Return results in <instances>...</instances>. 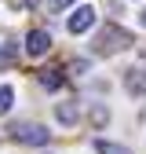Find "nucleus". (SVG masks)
<instances>
[{"label": "nucleus", "instance_id": "1", "mask_svg": "<svg viewBox=\"0 0 146 154\" xmlns=\"http://www.w3.org/2000/svg\"><path fill=\"white\" fill-rule=\"evenodd\" d=\"M132 44H135V37L128 33V29H121V26H102L99 37H95V55H117V51L132 48Z\"/></svg>", "mask_w": 146, "mask_h": 154}, {"label": "nucleus", "instance_id": "2", "mask_svg": "<svg viewBox=\"0 0 146 154\" xmlns=\"http://www.w3.org/2000/svg\"><path fill=\"white\" fill-rule=\"evenodd\" d=\"M11 140H15V143H26V147H44V143L51 140V132H48L44 125L18 121V125H11Z\"/></svg>", "mask_w": 146, "mask_h": 154}, {"label": "nucleus", "instance_id": "3", "mask_svg": "<svg viewBox=\"0 0 146 154\" xmlns=\"http://www.w3.org/2000/svg\"><path fill=\"white\" fill-rule=\"evenodd\" d=\"M91 26H95V8H91V4L77 8V11L69 15V22H66V29H69V33H88Z\"/></svg>", "mask_w": 146, "mask_h": 154}, {"label": "nucleus", "instance_id": "4", "mask_svg": "<svg viewBox=\"0 0 146 154\" xmlns=\"http://www.w3.org/2000/svg\"><path fill=\"white\" fill-rule=\"evenodd\" d=\"M48 48H51V33L48 29H29L26 33V55L40 59V55H48Z\"/></svg>", "mask_w": 146, "mask_h": 154}, {"label": "nucleus", "instance_id": "5", "mask_svg": "<svg viewBox=\"0 0 146 154\" xmlns=\"http://www.w3.org/2000/svg\"><path fill=\"white\" fill-rule=\"evenodd\" d=\"M124 88L128 95H146V66H132V70H124Z\"/></svg>", "mask_w": 146, "mask_h": 154}, {"label": "nucleus", "instance_id": "6", "mask_svg": "<svg viewBox=\"0 0 146 154\" xmlns=\"http://www.w3.org/2000/svg\"><path fill=\"white\" fill-rule=\"evenodd\" d=\"M55 121H59V125H77L80 121V110H77V103H59V106H55Z\"/></svg>", "mask_w": 146, "mask_h": 154}, {"label": "nucleus", "instance_id": "7", "mask_svg": "<svg viewBox=\"0 0 146 154\" xmlns=\"http://www.w3.org/2000/svg\"><path fill=\"white\" fill-rule=\"evenodd\" d=\"M40 85H44L48 92L62 88V70H44V73H40Z\"/></svg>", "mask_w": 146, "mask_h": 154}, {"label": "nucleus", "instance_id": "8", "mask_svg": "<svg viewBox=\"0 0 146 154\" xmlns=\"http://www.w3.org/2000/svg\"><path fill=\"white\" fill-rule=\"evenodd\" d=\"M95 154H132L121 143H110V140H95Z\"/></svg>", "mask_w": 146, "mask_h": 154}, {"label": "nucleus", "instance_id": "9", "mask_svg": "<svg viewBox=\"0 0 146 154\" xmlns=\"http://www.w3.org/2000/svg\"><path fill=\"white\" fill-rule=\"evenodd\" d=\"M11 103H15V88L11 85H0V114H7Z\"/></svg>", "mask_w": 146, "mask_h": 154}, {"label": "nucleus", "instance_id": "10", "mask_svg": "<svg viewBox=\"0 0 146 154\" xmlns=\"http://www.w3.org/2000/svg\"><path fill=\"white\" fill-rule=\"evenodd\" d=\"M110 121V110L102 106V103H95V106H91V125H95V128H102Z\"/></svg>", "mask_w": 146, "mask_h": 154}, {"label": "nucleus", "instance_id": "11", "mask_svg": "<svg viewBox=\"0 0 146 154\" xmlns=\"http://www.w3.org/2000/svg\"><path fill=\"white\" fill-rule=\"evenodd\" d=\"M69 70H73V73H84V70H88V59H77V63H73Z\"/></svg>", "mask_w": 146, "mask_h": 154}, {"label": "nucleus", "instance_id": "12", "mask_svg": "<svg viewBox=\"0 0 146 154\" xmlns=\"http://www.w3.org/2000/svg\"><path fill=\"white\" fill-rule=\"evenodd\" d=\"M69 4H73V0H51V8H55V11H62V8H69Z\"/></svg>", "mask_w": 146, "mask_h": 154}, {"label": "nucleus", "instance_id": "13", "mask_svg": "<svg viewBox=\"0 0 146 154\" xmlns=\"http://www.w3.org/2000/svg\"><path fill=\"white\" fill-rule=\"evenodd\" d=\"M29 4H36V0H15V8H29Z\"/></svg>", "mask_w": 146, "mask_h": 154}, {"label": "nucleus", "instance_id": "14", "mask_svg": "<svg viewBox=\"0 0 146 154\" xmlns=\"http://www.w3.org/2000/svg\"><path fill=\"white\" fill-rule=\"evenodd\" d=\"M139 22H142V26H146V8H142V15H139Z\"/></svg>", "mask_w": 146, "mask_h": 154}]
</instances>
